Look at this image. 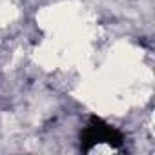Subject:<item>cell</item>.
Segmentation results:
<instances>
[{
    "instance_id": "6da1fadb",
    "label": "cell",
    "mask_w": 155,
    "mask_h": 155,
    "mask_svg": "<svg viewBox=\"0 0 155 155\" xmlns=\"http://www.w3.org/2000/svg\"><path fill=\"white\" fill-rule=\"evenodd\" d=\"M124 133L99 115H90L81 131V151L84 153H122Z\"/></svg>"
}]
</instances>
